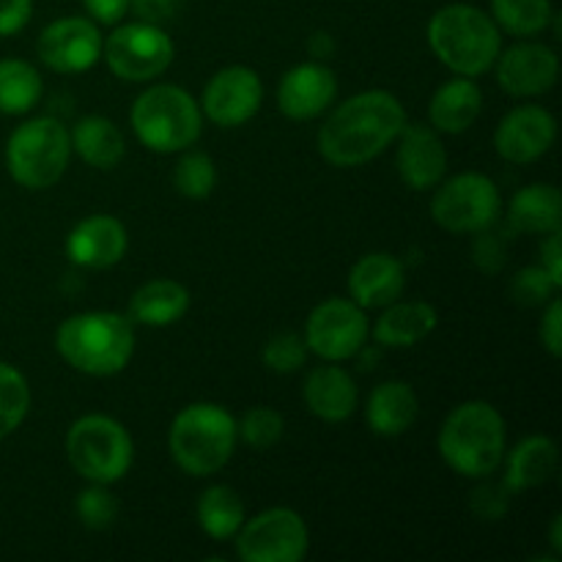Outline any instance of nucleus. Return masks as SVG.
Returning <instances> with one entry per match:
<instances>
[{"label":"nucleus","instance_id":"obj_1","mask_svg":"<svg viewBox=\"0 0 562 562\" xmlns=\"http://www.w3.org/2000/svg\"><path fill=\"white\" fill-rule=\"evenodd\" d=\"M404 124V104L390 91L355 93L322 124L318 154L335 168H357L387 151Z\"/></svg>","mask_w":562,"mask_h":562},{"label":"nucleus","instance_id":"obj_2","mask_svg":"<svg viewBox=\"0 0 562 562\" xmlns=\"http://www.w3.org/2000/svg\"><path fill=\"white\" fill-rule=\"evenodd\" d=\"M55 349L86 376H115L135 355V327L121 313H77L58 327Z\"/></svg>","mask_w":562,"mask_h":562},{"label":"nucleus","instance_id":"obj_3","mask_svg":"<svg viewBox=\"0 0 562 562\" xmlns=\"http://www.w3.org/2000/svg\"><path fill=\"white\" fill-rule=\"evenodd\" d=\"M439 456L464 477H488L505 459V420L488 401H464L439 428Z\"/></svg>","mask_w":562,"mask_h":562},{"label":"nucleus","instance_id":"obj_4","mask_svg":"<svg viewBox=\"0 0 562 562\" xmlns=\"http://www.w3.org/2000/svg\"><path fill=\"white\" fill-rule=\"evenodd\" d=\"M428 47L456 75L481 77L497 60L503 36L492 14L470 3H450L428 22Z\"/></svg>","mask_w":562,"mask_h":562},{"label":"nucleus","instance_id":"obj_5","mask_svg":"<svg viewBox=\"0 0 562 562\" xmlns=\"http://www.w3.org/2000/svg\"><path fill=\"white\" fill-rule=\"evenodd\" d=\"M236 417L225 406L198 401L173 417L168 445L181 472L209 477L223 470L236 448Z\"/></svg>","mask_w":562,"mask_h":562},{"label":"nucleus","instance_id":"obj_6","mask_svg":"<svg viewBox=\"0 0 562 562\" xmlns=\"http://www.w3.org/2000/svg\"><path fill=\"white\" fill-rule=\"evenodd\" d=\"M132 130L137 140L154 154H179L195 146L201 137L203 113L190 91L179 86L146 88L132 104Z\"/></svg>","mask_w":562,"mask_h":562},{"label":"nucleus","instance_id":"obj_7","mask_svg":"<svg viewBox=\"0 0 562 562\" xmlns=\"http://www.w3.org/2000/svg\"><path fill=\"white\" fill-rule=\"evenodd\" d=\"M69 130L49 115L20 124L5 143V168L25 190H47L58 184L69 168Z\"/></svg>","mask_w":562,"mask_h":562},{"label":"nucleus","instance_id":"obj_8","mask_svg":"<svg viewBox=\"0 0 562 562\" xmlns=\"http://www.w3.org/2000/svg\"><path fill=\"white\" fill-rule=\"evenodd\" d=\"M66 456H69L71 470L88 483L110 486L130 472L135 445L119 420L104 415H86L71 423L66 434Z\"/></svg>","mask_w":562,"mask_h":562},{"label":"nucleus","instance_id":"obj_9","mask_svg":"<svg viewBox=\"0 0 562 562\" xmlns=\"http://www.w3.org/2000/svg\"><path fill=\"white\" fill-rule=\"evenodd\" d=\"M431 217L450 234H481L499 223L503 198L488 176L459 173L434 192Z\"/></svg>","mask_w":562,"mask_h":562},{"label":"nucleus","instance_id":"obj_10","mask_svg":"<svg viewBox=\"0 0 562 562\" xmlns=\"http://www.w3.org/2000/svg\"><path fill=\"white\" fill-rule=\"evenodd\" d=\"M102 55L119 80L146 82L168 71L176 47L162 27L137 20L115 25V31L102 42Z\"/></svg>","mask_w":562,"mask_h":562},{"label":"nucleus","instance_id":"obj_11","mask_svg":"<svg viewBox=\"0 0 562 562\" xmlns=\"http://www.w3.org/2000/svg\"><path fill=\"white\" fill-rule=\"evenodd\" d=\"M236 554L245 562H302L307 558L311 536L296 510L269 508L236 532Z\"/></svg>","mask_w":562,"mask_h":562},{"label":"nucleus","instance_id":"obj_12","mask_svg":"<svg viewBox=\"0 0 562 562\" xmlns=\"http://www.w3.org/2000/svg\"><path fill=\"white\" fill-rule=\"evenodd\" d=\"M368 340L366 311L355 300H333L313 307L305 322V346L324 362H344L360 355Z\"/></svg>","mask_w":562,"mask_h":562},{"label":"nucleus","instance_id":"obj_13","mask_svg":"<svg viewBox=\"0 0 562 562\" xmlns=\"http://www.w3.org/2000/svg\"><path fill=\"white\" fill-rule=\"evenodd\" d=\"M38 60L58 75H80L102 58V33L88 16H60L38 33Z\"/></svg>","mask_w":562,"mask_h":562},{"label":"nucleus","instance_id":"obj_14","mask_svg":"<svg viewBox=\"0 0 562 562\" xmlns=\"http://www.w3.org/2000/svg\"><path fill=\"white\" fill-rule=\"evenodd\" d=\"M263 86L250 66H225L206 82L201 97V113L220 130L247 124L261 110Z\"/></svg>","mask_w":562,"mask_h":562},{"label":"nucleus","instance_id":"obj_15","mask_svg":"<svg viewBox=\"0 0 562 562\" xmlns=\"http://www.w3.org/2000/svg\"><path fill=\"white\" fill-rule=\"evenodd\" d=\"M558 137V121L547 108L521 104L514 108L494 132V148L505 162L527 165L541 159Z\"/></svg>","mask_w":562,"mask_h":562},{"label":"nucleus","instance_id":"obj_16","mask_svg":"<svg viewBox=\"0 0 562 562\" xmlns=\"http://www.w3.org/2000/svg\"><path fill=\"white\" fill-rule=\"evenodd\" d=\"M497 82L510 97H541L552 91L560 75V60L554 49L538 42H521L497 55Z\"/></svg>","mask_w":562,"mask_h":562},{"label":"nucleus","instance_id":"obj_17","mask_svg":"<svg viewBox=\"0 0 562 562\" xmlns=\"http://www.w3.org/2000/svg\"><path fill=\"white\" fill-rule=\"evenodd\" d=\"M338 97V77L322 60L300 64L278 86V108L291 121L318 119Z\"/></svg>","mask_w":562,"mask_h":562},{"label":"nucleus","instance_id":"obj_18","mask_svg":"<svg viewBox=\"0 0 562 562\" xmlns=\"http://www.w3.org/2000/svg\"><path fill=\"white\" fill-rule=\"evenodd\" d=\"M395 140H398L395 168L401 181L417 192L434 190L448 170V151L437 130L428 124H404Z\"/></svg>","mask_w":562,"mask_h":562},{"label":"nucleus","instance_id":"obj_19","mask_svg":"<svg viewBox=\"0 0 562 562\" xmlns=\"http://www.w3.org/2000/svg\"><path fill=\"white\" fill-rule=\"evenodd\" d=\"M130 234L124 223L110 214H93L80 220L66 236V256L75 267L82 269H110L126 256Z\"/></svg>","mask_w":562,"mask_h":562},{"label":"nucleus","instance_id":"obj_20","mask_svg":"<svg viewBox=\"0 0 562 562\" xmlns=\"http://www.w3.org/2000/svg\"><path fill=\"white\" fill-rule=\"evenodd\" d=\"M406 285V269L390 252H371L362 256L349 272V294L362 311L387 307L401 300Z\"/></svg>","mask_w":562,"mask_h":562},{"label":"nucleus","instance_id":"obj_21","mask_svg":"<svg viewBox=\"0 0 562 562\" xmlns=\"http://www.w3.org/2000/svg\"><path fill=\"white\" fill-rule=\"evenodd\" d=\"M305 406L313 417L324 423H344L355 415L360 404V393L349 371L340 366H318L307 373L305 387Z\"/></svg>","mask_w":562,"mask_h":562},{"label":"nucleus","instance_id":"obj_22","mask_svg":"<svg viewBox=\"0 0 562 562\" xmlns=\"http://www.w3.org/2000/svg\"><path fill=\"white\" fill-rule=\"evenodd\" d=\"M417 412H420V401L412 384L398 382H382L371 390L366 406L368 426L376 437H401V434L409 431L417 420Z\"/></svg>","mask_w":562,"mask_h":562},{"label":"nucleus","instance_id":"obj_23","mask_svg":"<svg viewBox=\"0 0 562 562\" xmlns=\"http://www.w3.org/2000/svg\"><path fill=\"white\" fill-rule=\"evenodd\" d=\"M483 110V91L475 82V77H456L445 86L437 88V93L428 102V119L437 132L445 135H461L477 121Z\"/></svg>","mask_w":562,"mask_h":562},{"label":"nucleus","instance_id":"obj_24","mask_svg":"<svg viewBox=\"0 0 562 562\" xmlns=\"http://www.w3.org/2000/svg\"><path fill=\"white\" fill-rule=\"evenodd\" d=\"M437 311L428 302H390L376 318L373 338L384 349H409L437 329Z\"/></svg>","mask_w":562,"mask_h":562},{"label":"nucleus","instance_id":"obj_25","mask_svg":"<svg viewBox=\"0 0 562 562\" xmlns=\"http://www.w3.org/2000/svg\"><path fill=\"white\" fill-rule=\"evenodd\" d=\"M190 291L179 280H151L132 294L130 322L154 329L170 327V324L184 318V313L190 311Z\"/></svg>","mask_w":562,"mask_h":562},{"label":"nucleus","instance_id":"obj_26","mask_svg":"<svg viewBox=\"0 0 562 562\" xmlns=\"http://www.w3.org/2000/svg\"><path fill=\"white\" fill-rule=\"evenodd\" d=\"M558 461L560 453L552 437H543V434L527 437L508 453L503 483L508 486L510 494L536 488L558 472Z\"/></svg>","mask_w":562,"mask_h":562},{"label":"nucleus","instance_id":"obj_27","mask_svg":"<svg viewBox=\"0 0 562 562\" xmlns=\"http://www.w3.org/2000/svg\"><path fill=\"white\" fill-rule=\"evenodd\" d=\"M508 228L519 234H552L562 228V198L554 184H527L510 198Z\"/></svg>","mask_w":562,"mask_h":562},{"label":"nucleus","instance_id":"obj_28","mask_svg":"<svg viewBox=\"0 0 562 562\" xmlns=\"http://www.w3.org/2000/svg\"><path fill=\"white\" fill-rule=\"evenodd\" d=\"M71 151L86 165L99 170H113L126 154L124 135L119 126L104 115H82L69 132Z\"/></svg>","mask_w":562,"mask_h":562},{"label":"nucleus","instance_id":"obj_29","mask_svg":"<svg viewBox=\"0 0 562 562\" xmlns=\"http://www.w3.org/2000/svg\"><path fill=\"white\" fill-rule=\"evenodd\" d=\"M245 519V503L231 486H209L198 499V525L212 541L234 538Z\"/></svg>","mask_w":562,"mask_h":562},{"label":"nucleus","instance_id":"obj_30","mask_svg":"<svg viewBox=\"0 0 562 562\" xmlns=\"http://www.w3.org/2000/svg\"><path fill=\"white\" fill-rule=\"evenodd\" d=\"M42 75L22 58H0V113L25 115L42 99Z\"/></svg>","mask_w":562,"mask_h":562},{"label":"nucleus","instance_id":"obj_31","mask_svg":"<svg viewBox=\"0 0 562 562\" xmlns=\"http://www.w3.org/2000/svg\"><path fill=\"white\" fill-rule=\"evenodd\" d=\"M552 0H492V20L510 36H538L552 22Z\"/></svg>","mask_w":562,"mask_h":562},{"label":"nucleus","instance_id":"obj_32","mask_svg":"<svg viewBox=\"0 0 562 562\" xmlns=\"http://www.w3.org/2000/svg\"><path fill=\"white\" fill-rule=\"evenodd\" d=\"M173 187L187 201H206L217 187V165L209 154L187 148L173 168Z\"/></svg>","mask_w":562,"mask_h":562},{"label":"nucleus","instance_id":"obj_33","mask_svg":"<svg viewBox=\"0 0 562 562\" xmlns=\"http://www.w3.org/2000/svg\"><path fill=\"white\" fill-rule=\"evenodd\" d=\"M31 409L27 379L14 366L0 360V439L11 437L25 423Z\"/></svg>","mask_w":562,"mask_h":562},{"label":"nucleus","instance_id":"obj_34","mask_svg":"<svg viewBox=\"0 0 562 562\" xmlns=\"http://www.w3.org/2000/svg\"><path fill=\"white\" fill-rule=\"evenodd\" d=\"M77 519L88 527V530H108L119 516V499L108 492L102 483H91L86 492L77 494L75 499Z\"/></svg>","mask_w":562,"mask_h":562},{"label":"nucleus","instance_id":"obj_35","mask_svg":"<svg viewBox=\"0 0 562 562\" xmlns=\"http://www.w3.org/2000/svg\"><path fill=\"white\" fill-rule=\"evenodd\" d=\"M236 434L256 450H269L283 437V417L269 406H256L236 423Z\"/></svg>","mask_w":562,"mask_h":562},{"label":"nucleus","instance_id":"obj_36","mask_svg":"<svg viewBox=\"0 0 562 562\" xmlns=\"http://www.w3.org/2000/svg\"><path fill=\"white\" fill-rule=\"evenodd\" d=\"M263 366L274 373H294L305 366L307 346L296 333H278L263 346Z\"/></svg>","mask_w":562,"mask_h":562},{"label":"nucleus","instance_id":"obj_37","mask_svg":"<svg viewBox=\"0 0 562 562\" xmlns=\"http://www.w3.org/2000/svg\"><path fill=\"white\" fill-rule=\"evenodd\" d=\"M560 285L554 283L543 267H525L514 280H510V296L525 307H541L554 300Z\"/></svg>","mask_w":562,"mask_h":562},{"label":"nucleus","instance_id":"obj_38","mask_svg":"<svg viewBox=\"0 0 562 562\" xmlns=\"http://www.w3.org/2000/svg\"><path fill=\"white\" fill-rule=\"evenodd\" d=\"M510 492L508 486H494V483H483L472 492V514L483 521H499L508 510Z\"/></svg>","mask_w":562,"mask_h":562},{"label":"nucleus","instance_id":"obj_39","mask_svg":"<svg viewBox=\"0 0 562 562\" xmlns=\"http://www.w3.org/2000/svg\"><path fill=\"white\" fill-rule=\"evenodd\" d=\"M475 247H472V261L483 269V272H499L505 267V258H508V247L499 234H494L492 228L475 234Z\"/></svg>","mask_w":562,"mask_h":562},{"label":"nucleus","instance_id":"obj_40","mask_svg":"<svg viewBox=\"0 0 562 562\" xmlns=\"http://www.w3.org/2000/svg\"><path fill=\"white\" fill-rule=\"evenodd\" d=\"M541 344L554 360H560L562 357V302L558 296L547 302V313H543V322H541Z\"/></svg>","mask_w":562,"mask_h":562},{"label":"nucleus","instance_id":"obj_41","mask_svg":"<svg viewBox=\"0 0 562 562\" xmlns=\"http://www.w3.org/2000/svg\"><path fill=\"white\" fill-rule=\"evenodd\" d=\"M33 16V0H0V36L25 31Z\"/></svg>","mask_w":562,"mask_h":562},{"label":"nucleus","instance_id":"obj_42","mask_svg":"<svg viewBox=\"0 0 562 562\" xmlns=\"http://www.w3.org/2000/svg\"><path fill=\"white\" fill-rule=\"evenodd\" d=\"M130 9L140 22L162 25V22L173 20V14L179 11V0H130Z\"/></svg>","mask_w":562,"mask_h":562},{"label":"nucleus","instance_id":"obj_43","mask_svg":"<svg viewBox=\"0 0 562 562\" xmlns=\"http://www.w3.org/2000/svg\"><path fill=\"white\" fill-rule=\"evenodd\" d=\"M82 5L97 25H119L130 11V0H82Z\"/></svg>","mask_w":562,"mask_h":562},{"label":"nucleus","instance_id":"obj_44","mask_svg":"<svg viewBox=\"0 0 562 562\" xmlns=\"http://www.w3.org/2000/svg\"><path fill=\"white\" fill-rule=\"evenodd\" d=\"M541 267L547 269L549 278L562 289V234L552 231L547 234V241L541 245Z\"/></svg>","mask_w":562,"mask_h":562},{"label":"nucleus","instance_id":"obj_45","mask_svg":"<svg viewBox=\"0 0 562 562\" xmlns=\"http://www.w3.org/2000/svg\"><path fill=\"white\" fill-rule=\"evenodd\" d=\"M307 53H311V58H316V60L329 58V55L335 53L333 36H329V33H324V31L313 33L311 42H307Z\"/></svg>","mask_w":562,"mask_h":562},{"label":"nucleus","instance_id":"obj_46","mask_svg":"<svg viewBox=\"0 0 562 562\" xmlns=\"http://www.w3.org/2000/svg\"><path fill=\"white\" fill-rule=\"evenodd\" d=\"M549 547L554 554H562V516H554L552 532H549Z\"/></svg>","mask_w":562,"mask_h":562}]
</instances>
